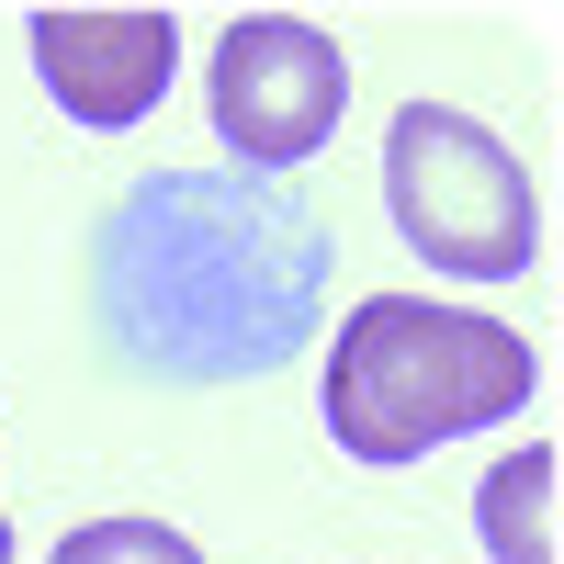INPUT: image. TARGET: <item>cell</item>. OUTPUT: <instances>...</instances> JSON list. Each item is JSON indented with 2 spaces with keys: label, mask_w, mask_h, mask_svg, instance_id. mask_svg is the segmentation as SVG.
<instances>
[{
  "label": "cell",
  "mask_w": 564,
  "mask_h": 564,
  "mask_svg": "<svg viewBox=\"0 0 564 564\" xmlns=\"http://www.w3.org/2000/svg\"><path fill=\"white\" fill-rule=\"evenodd\" d=\"M327 215L249 170H135L79 238V316L124 384L215 395L305 361L327 327Z\"/></svg>",
  "instance_id": "6da1fadb"
},
{
  "label": "cell",
  "mask_w": 564,
  "mask_h": 564,
  "mask_svg": "<svg viewBox=\"0 0 564 564\" xmlns=\"http://www.w3.org/2000/svg\"><path fill=\"white\" fill-rule=\"evenodd\" d=\"M542 395V350L486 305H441V294H361L339 316V350H327L316 417L327 441L372 475L395 463H430L452 441L508 430Z\"/></svg>",
  "instance_id": "7a4b0ae2"
},
{
  "label": "cell",
  "mask_w": 564,
  "mask_h": 564,
  "mask_svg": "<svg viewBox=\"0 0 564 564\" xmlns=\"http://www.w3.org/2000/svg\"><path fill=\"white\" fill-rule=\"evenodd\" d=\"M384 226L441 282H520L542 260V193L520 148L486 135L475 113L430 102V90L384 124Z\"/></svg>",
  "instance_id": "3957f363"
},
{
  "label": "cell",
  "mask_w": 564,
  "mask_h": 564,
  "mask_svg": "<svg viewBox=\"0 0 564 564\" xmlns=\"http://www.w3.org/2000/svg\"><path fill=\"white\" fill-rule=\"evenodd\" d=\"M204 113L226 135V170L282 181L305 170L350 113V45L305 12H238L204 57Z\"/></svg>",
  "instance_id": "277c9868"
},
{
  "label": "cell",
  "mask_w": 564,
  "mask_h": 564,
  "mask_svg": "<svg viewBox=\"0 0 564 564\" xmlns=\"http://www.w3.org/2000/svg\"><path fill=\"white\" fill-rule=\"evenodd\" d=\"M23 57L68 124L135 135L181 79V23L170 12H23Z\"/></svg>",
  "instance_id": "5b68a950"
},
{
  "label": "cell",
  "mask_w": 564,
  "mask_h": 564,
  "mask_svg": "<svg viewBox=\"0 0 564 564\" xmlns=\"http://www.w3.org/2000/svg\"><path fill=\"white\" fill-rule=\"evenodd\" d=\"M553 441H520L508 463H486V486H475V542L486 564H553Z\"/></svg>",
  "instance_id": "8992f818"
},
{
  "label": "cell",
  "mask_w": 564,
  "mask_h": 564,
  "mask_svg": "<svg viewBox=\"0 0 564 564\" xmlns=\"http://www.w3.org/2000/svg\"><path fill=\"white\" fill-rule=\"evenodd\" d=\"M57 564H204L170 520H79L57 531Z\"/></svg>",
  "instance_id": "52a82bcc"
},
{
  "label": "cell",
  "mask_w": 564,
  "mask_h": 564,
  "mask_svg": "<svg viewBox=\"0 0 564 564\" xmlns=\"http://www.w3.org/2000/svg\"><path fill=\"white\" fill-rule=\"evenodd\" d=\"M0 564H12V520H0Z\"/></svg>",
  "instance_id": "ba28073f"
}]
</instances>
